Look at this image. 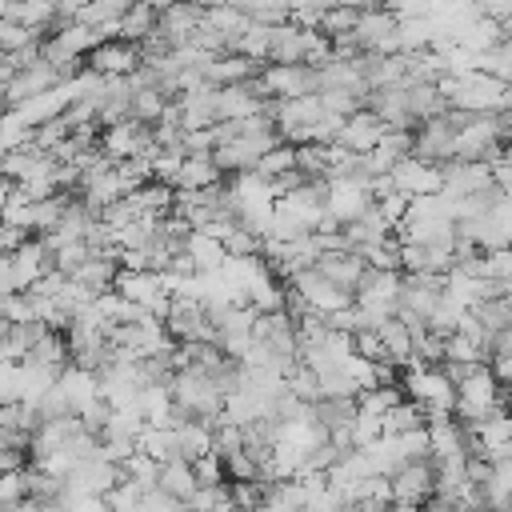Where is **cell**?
I'll return each mask as SVG.
<instances>
[{"mask_svg": "<svg viewBox=\"0 0 512 512\" xmlns=\"http://www.w3.org/2000/svg\"><path fill=\"white\" fill-rule=\"evenodd\" d=\"M348 436H352V448H368L376 436H384V428H380V420H376V416L356 412V416H352V424H348Z\"/></svg>", "mask_w": 512, "mask_h": 512, "instance_id": "36", "label": "cell"}, {"mask_svg": "<svg viewBox=\"0 0 512 512\" xmlns=\"http://www.w3.org/2000/svg\"><path fill=\"white\" fill-rule=\"evenodd\" d=\"M316 276L352 296L356 284H360V276H364V264H360L352 252H336V256H320V260H316Z\"/></svg>", "mask_w": 512, "mask_h": 512, "instance_id": "15", "label": "cell"}, {"mask_svg": "<svg viewBox=\"0 0 512 512\" xmlns=\"http://www.w3.org/2000/svg\"><path fill=\"white\" fill-rule=\"evenodd\" d=\"M472 68L484 72V76H492V80H500V84H508L512 80V40H504V44L472 56Z\"/></svg>", "mask_w": 512, "mask_h": 512, "instance_id": "27", "label": "cell"}, {"mask_svg": "<svg viewBox=\"0 0 512 512\" xmlns=\"http://www.w3.org/2000/svg\"><path fill=\"white\" fill-rule=\"evenodd\" d=\"M380 136H384V124H380L368 108H356V112L344 120L336 144H340L344 152H352V156H368V152L380 144Z\"/></svg>", "mask_w": 512, "mask_h": 512, "instance_id": "10", "label": "cell"}, {"mask_svg": "<svg viewBox=\"0 0 512 512\" xmlns=\"http://www.w3.org/2000/svg\"><path fill=\"white\" fill-rule=\"evenodd\" d=\"M260 68H264V64H252V60H244V56L228 52V56L208 60V64L200 68V76H204V84H208V88H228V84H248Z\"/></svg>", "mask_w": 512, "mask_h": 512, "instance_id": "12", "label": "cell"}, {"mask_svg": "<svg viewBox=\"0 0 512 512\" xmlns=\"http://www.w3.org/2000/svg\"><path fill=\"white\" fill-rule=\"evenodd\" d=\"M252 88L260 100H300V96H316L320 80L316 68L308 64H264L252 76Z\"/></svg>", "mask_w": 512, "mask_h": 512, "instance_id": "1", "label": "cell"}, {"mask_svg": "<svg viewBox=\"0 0 512 512\" xmlns=\"http://www.w3.org/2000/svg\"><path fill=\"white\" fill-rule=\"evenodd\" d=\"M368 208H372V192L364 184H356L348 176L324 180V212H328V220H336V228L356 224Z\"/></svg>", "mask_w": 512, "mask_h": 512, "instance_id": "3", "label": "cell"}, {"mask_svg": "<svg viewBox=\"0 0 512 512\" xmlns=\"http://www.w3.org/2000/svg\"><path fill=\"white\" fill-rule=\"evenodd\" d=\"M256 112H260V96H256L252 80L248 84L212 88V116H216V124H224V120H252Z\"/></svg>", "mask_w": 512, "mask_h": 512, "instance_id": "9", "label": "cell"}, {"mask_svg": "<svg viewBox=\"0 0 512 512\" xmlns=\"http://www.w3.org/2000/svg\"><path fill=\"white\" fill-rule=\"evenodd\" d=\"M296 168V148L292 144H276V148H268L260 160H256V176H264V180H276V176H284V172H292Z\"/></svg>", "mask_w": 512, "mask_h": 512, "instance_id": "30", "label": "cell"}, {"mask_svg": "<svg viewBox=\"0 0 512 512\" xmlns=\"http://www.w3.org/2000/svg\"><path fill=\"white\" fill-rule=\"evenodd\" d=\"M156 488L164 492V496H172V500H188L192 492H196V476H192V464L188 460H168V464H160V472H156Z\"/></svg>", "mask_w": 512, "mask_h": 512, "instance_id": "20", "label": "cell"}, {"mask_svg": "<svg viewBox=\"0 0 512 512\" xmlns=\"http://www.w3.org/2000/svg\"><path fill=\"white\" fill-rule=\"evenodd\" d=\"M68 280L100 296V292H108V288H112V280H116V260H108V256H88V260H84Z\"/></svg>", "mask_w": 512, "mask_h": 512, "instance_id": "23", "label": "cell"}, {"mask_svg": "<svg viewBox=\"0 0 512 512\" xmlns=\"http://www.w3.org/2000/svg\"><path fill=\"white\" fill-rule=\"evenodd\" d=\"M84 64L96 76H132L140 68V48L136 44H124V40H104V44H96L84 56Z\"/></svg>", "mask_w": 512, "mask_h": 512, "instance_id": "7", "label": "cell"}, {"mask_svg": "<svg viewBox=\"0 0 512 512\" xmlns=\"http://www.w3.org/2000/svg\"><path fill=\"white\" fill-rule=\"evenodd\" d=\"M388 484H392V500L420 504L424 508V500H432V460H408V464H400L388 476Z\"/></svg>", "mask_w": 512, "mask_h": 512, "instance_id": "8", "label": "cell"}, {"mask_svg": "<svg viewBox=\"0 0 512 512\" xmlns=\"http://www.w3.org/2000/svg\"><path fill=\"white\" fill-rule=\"evenodd\" d=\"M376 208H380V216L396 228L400 220H404V212H408V196H400V192H388V196H380V200H372Z\"/></svg>", "mask_w": 512, "mask_h": 512, "instance_id": "37", "label": "cell"}, {"mask_svg": "<svg viewBox=\"0 0 512 512\" xmlns=\"http://www.w3.org/2000/svg\"><path fill=\"white\" fill-rule=\"evenodd\" d=\"M360 8H364V4H328V8L320 12V24H316V32H320L324 40L348 36V32L356 28V16H360Z\"/></svg>", "mask_w": 512, "mask_h": 512, "instance_id": "26", "label": "cell"}, {"mask_svg": "<svg viewBox=\"0 0 512 512\" xmlns=\"http://www.w3.org/2000/svg\"><path fill=\"white\" fill-rule=\"evenodd\" d=\"M476 280H512V252H508V248L480 252V260H476Z\"/></svg>", "mask_w": 512, "mask_h": 512, "instance_id": "33", "label": "cell"}, {"mask_svg": "<svg viewBox=\"0 0 512 512\" xmlns=\"http://www.w3.org/2000/svg\"><path fill=\"white\" fill-rule=\"evenodd\" d=\"M472 316L480 320V328L492 336V332H504L508 328V320H512V312H508V300H484V304H476L472 308Z\"/></svg>", "mask_w": 512, "mask_h": 512, "instance_id": "34", "label": "cell"}, {"mask_svg": "<svg viewBox=\"0 0 512 512\" xmlns=\"http://www.w3.org/2000/svg\"><path fill=\"white\" fill-rule=\"evenodd\" d=\"M136 452L148 456L152 464H168V460L180 456V448H176V432H172V428H144V432L136 436Z\"/></svg>", "mask_w": 512, "mask_h": 512, "instance_id": "24", "label": "cell"}, {"mask_svg": "<svg viewBox=\"0 0 512 512\" xmlns=\"http://www.w3.org/2000/svg\"><path fill=\"white\" fill-rule=\"evenodd\" d=\"M424 432H428V460H448V456H464L468 444H464V432L452 416L444 420H424Z\"/></svg>", "mask_w": 512, "mask_h": 512, "instance_id": "16", "label": "cell"}, {"mask_svg": "<svg viewBox=\"0 0 512 512\" xmlns=\"http://www.w3.org/2000/svg\"><path fill=\"white\" fill-rule=\"evenodd\" d=\"M380 428H384L388 436H400V432L424 428V412H420L412 400H400V404H392V408L380 416Z\"/></svg>", "mask_w": 512, "mask_h": 512, "instance_id": "29", "label": "cell"}, {"mask_svg": "<svg viewBox=\"0 0 512 512\" xmlns=\"http://www.w3.org/2000/svg\"><path fill=\"white\" fill-rule=\"evenodd\" d=\"M508 232H512V216H508V196H500L492 208H484L476 220L456 224V236L468 240L476 252H496L508 248Z\"/></svg>", "mask_w": 512, "mask_h": 512, "instance_id": "2", "label": "cell"}, {"mask_svg": "<svg viewBox=\"0 0 512 512\" xmlns=\"http://www.w3.org/2000/svg\"><path fill=\"white\" fill-rule=\"evenodd\" d=\"M116 484H120V468H116V464H108V460H100V456H92V460H80V464L68 472L64 492H80V496H108Z\"/></svg>", "mask_w": 512, "mask_h": 512, "instance_id": "6", "label": "cell"}, {"mask_svg": "<svg viewBox=\"0 0 512 512\" xmlns=\"http://www.w3.org/2000/svg\"><path fill=\"white\" fill-rule=\"evenodd\" d=\"M388 184L392 192L416 200V196H440V168L416 160V156H404L400 164L388 168Z\"/></svg>", "mask_w": 512, "mask_h": 512, "instance_id": "4", "label": "cell"}, {"mask_svg": "<svg viewBox=\"0 0 512 512\" xmlns=\"http://www.w3.org/2000/svg\"><path fill=\"white\" fill-rule=\"evenodd\" d=\"M0 320L8 328H24V324H36V312H32V296L28 292H8L0 296Z\"/></svg>", "mask_w": 512, "mask_h": 512, "instance_id": "32", "label": "cell"}, {"mask_svg": "<svg viewBox=\"0 0 512 512\" xmlns=\"http://www.w3.org/2000/svg\"><path fill=\"white\" fill-rule=\"evenodd\" d=\"M212 184H220V172H216L212 156H184V164L172 180L176 192H200V188H212Z\"/></svg>", "mask_w": 512, "mask_h": 512, "instance_id": "19", "label": "cell"}, {"mask_svg": "<svg viewBox=\"0 0 512 512\" xmlns=\"http://www.w3.org/2000/svg\"><path fill=\"white\" fill-rule=\"evenodd\" d=\"M68 104L60 100V92L52 88V92H40V96H32V100H24V104H12V108H4L24 132H36L40 124H48V120H56L60 112H64Z\"/></svg>", "mask_w": 512, "mask_h": 512, "instance_id": "13", "label": "cell"}, {"mask_svg": "<svg viewBox=\"0 0 512 512\" xmlns=\"http://www.w3.org/2000/svg\"><path fill=\"white\" fill-rule=\"evenodd\" d=\"M124 12H128V4H124V0H96V4H80L72 24H84V28H92V32H96V28H104V24H116Z\"/></svg>", "mask_w": 512, "mask_h": 512, "instance_id": "28", "label": "cell"}, {"mask_svg": "<svg viewBox=\"0 0 512 512\" xmlns=\"http://www.w3.org/2000/svg\"><path fill=\"white\" fill-rule=\"evenodd\" d=\"M176 448H180V460H200L212 452V424L208 420H180L176 428Z\"/></svg>", "mask_w": 512, "mask_h": 512, "instance_id": "18", "label": "cell"}, {"mask_svg": "<svg viewBox=\"0 0 512 512\" xmlns=\"http://www.w3.org/2000/svg\"><path fill=\"white\" fill-rule=\"evenodd\" d=\"M452 136L456 132H452V124L444 116L424 120V124L412 128V156L424 160V164H432V168H440V164L452 160Z\"/></svg>", "mask_w": 512, "mask_h": 512, "instance_id": "5", "label": "cell"}, {"mask_svg": "<svg viewBox=\"0 0 512 512\" xmlns=\"http://www.w3.org/2000/svg\"><path fill=\"white\" fill-rule=\"evenodd\" d=\"M60 84V76L44 64V60H36L32 68H24V72H16L8 84H4V104L12 108V104H24V100H32V96H40V92H52Z\"/></svg>", "mask_w": 512, "mask_h": 512, "instance_id": "11", "label": "cell"}, {"mask_svg": "<svg viewBox=\"0 0 512 512\" xmlns=\"http://www.w3.org/2000/svg\"><path fill=\"white\" fill-rule=\"evenodd\" d=\"M0 364H12V356H8V344L0 340Z\"/></svg>", "mask_w": 512, "mask_h": 512, "instance_id": "39", "label": "cell"}, {"mask_svg": "<svg viewBox=\"0 0 512 512\" xmlns=\"http://www.w3.org/2000/svg\"><path fill=\"white\" fill-rule=\"evenodd\" d=\"M12 188H16V184H8V180H0V212H4V204H8V196H12Z\"/></svg>", "mask_w": 512, "mask_h": 512, "instance_id": "38", "label": "cell"}, {"mask_svg": "<svg viewBox=\"0 0 512 512\" xmlns=\"http://www.w3.org/2000/svg\"><path fill=\"white\" fill-rule=\"evenodd\" d=\"M152 28H156V8H152V4H128V12H124L120 24H116V40L140 44Z\"/></svg>", "mask_w": 512, "mask_h": 512, "instance_id": "25", "label": "cell"}, {"mask_svg": "<svg viewBox=\"0 0 512 512\" xmlns=\"http://www.w3.org/2000/svg\"><path fill=\"white\" fill-rule=\"evenodd\" d=\"M440 360L444 364H468V368H476V364H484L488 356H484V348H476L472 340H464V336H444V348H440Z\"/></svg>", "mask_w": 512, "mask_h": 512, "instance_id": "31", "label": "cell"}, {"mask_svg": "<svg viewBox=\"0 0 512 512\" xmlns=\"http://www.w3.org/2000/svg\"><path fill=\"white\" fill-rule=\"evenodd\" d=\"M192 476H196V488H216V484H228L224 480V460L216 452L192 460Z\"/></svg>", "mask_w": 512, "mask_h": 512, "instance_id": "35", "label": "cell"}, {"mask_svg": "<svg viewBox=\"0 0 512 512\" xmlns=\"http://www.w3.org/2000/svg\"><path fill=\"white\" fill-rule=\"evenodd\" d=\"M56 388H60V396H64V404H68L72 416H80L88 404L100 400V396H96V376L84 372V368H72V364L56 376Z\"/></svg>", "mask_w": 512, "mask_h": 512, "instance_id": "14", "label": "cell"}, {"mask_svg": "<svg viewBox=\"0 0 512 512\" xmlns=\"http://www.w3.org/2000/svg\"><path fill=\"white\" fill-rule=\"evenodd\" d=\"M184 256L192 260L196 276L220 272V264H224V244H216V240H208V236H200V232H188V236H184Z\"/></svg>", "mask_w": 512, "mask_h": 512, "instance_id": "22", "label": "cell"}, {"mask_svg": "<svg viewBox=\"0 0 512 512\" xmlns=\"http://www.w3.org/2000/svg\"><path fill=\"white\" fill-rule=\"evenodd\" d=\"M264 64H304V32L280 24L268 32V60Z\"/></svg>", "mask_w": 512, "mask_h": 512, "instance_id": "17", "label": "cell"}, {"mask_svg": "<svg viewBox=\"0 0 512 512\" xmlns=\"http://www.w3.org/2000/svg\"><path fill=\"white\" fill-rule=\"evenodd\" d=\"M200 24L212 28L216 36H224V40H228V52H232L236 36L248 28V16H244L236 4H216V8H204V20H200Z\"/></svg>", "mask_w": 512, "mask_h": 512, "instance_id": "21", "label": "cell"}]
</instances>
